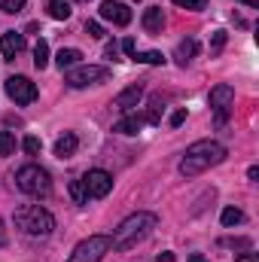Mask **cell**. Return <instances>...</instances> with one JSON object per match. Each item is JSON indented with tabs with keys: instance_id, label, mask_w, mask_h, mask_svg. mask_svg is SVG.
<instances>
[{
	"instance_id": "603a6c76",
	"label": "cell",
	"mask_w": 259,
	"mask_h": 262,
	"mask_svg": "<svg viewBox=\"0 0 259 262\" xmlns=\"http://www.w3.org/2000/svg\"><path fill=\"white\" fill-rule=\"evenodd\" d=\"M15 152V137L9 131H0V159L3 156H12Z\"/></svg>"
},
{
	"instance_id": "ffe728a7",
	"label": "cell",
	"mask_w": 259,
	"mask_h": 262,
	"mask_svg": "<svg viewBox=\"0 0 259 262\" xmlns=\"http://www.w3.org/2000/svg\"><path fill=\"white\" fill-rule=\"evenodd\" d=\"M67 189H70L73 204H79V207H82V204H89V192H85V186H82V177H79V180H70V186H67Z\"/></svg>"
},
{
	"instance_id": "f1b7e54d",
	"label": "cell",
	"mask_w": 259,
	"mask_h": 262,
	"mask_svg": "<svg viewBox=\"0 0 259 262\" xmlns=\"http://www.w3.org/2000/svg\"><path fill=\"white\" fill-rule=\"evenodd\" d=\"M223 244H226V247H250V241H247V238H226Z\"/></svg>"
},
{
	"instance_id": "484cf974",
	"label": "cell",
	"mask_w": 259,
	"mask_h": 262,
	"mask_svg": "<svg viewBox=\"0 0 259 262\" xmlns=\"http://www.w3.org/2000/svg\"><path fill=\"white\" fill-rule=\"evenodd\" d=\"M174 3H177V6H183V9H195V12L207 6V0H174Z\"/></svg>"
},
{
	"instance_id": "30bf717a",
	"label": "cell",
	"mask_w": 259,
	"mask_h": 262,
	"mask_svg": "<svg viewBox=\"0 0 259 262\" xmlns=\"http://www.w3.org/2000/svg\"><path fill=\"white\" fill-rule=\"evenodd\" d=\"M98 12H101L104 21H113V25H119V28H125L131 21V9L125 3H119V0H104Z\"/></svg>"
},
{
	"instance_id": "8992f818",
	"label": "cell",
	"mask_w": 259,
	"mask_h": 262,
	"mask_svg": "<svg viewBox=\"0 0 259 262\" xmlns=\"http://www.w3.org/2000/svg\"><path fill=\"white\" fill-rule=\"evenodd\" d=\"M110 76V70L101 64H76L70 67L64 73V82L70 89H89V85H98V82H104Z\"/></svg>"
},
{
	"instance_id": "ba28073f",
	"label": "cell",
	"mask_w": 259,
	"mask_h": 262,
	"mask_svg": "<svg viewBox=\"0 0 259 262\" xmlns=\"http://www.w3.org/2000/svg\"><path fill=\"white\" fill-rule=\"evenodd\" d=\"M3 89H6L9 101H15V104H34L37 101V85L28 76H9L3 82Z\"/></svg>"
},
{
	"instance_id": "e575fe53",
	"label": "cell",
	"mask_w": 259,
	"mask_h": 262,
	"mask_svg": "<svg viewBox=\"0 0 259 262\" xmlns=\"http://www.w3.org/2000/svg\"><path fill=\"white\" fill-rule=\"evenodd\" d=\"M235 3H244V6H253V9L259 6V0H235Z\"/></svg>"
},
{
	"instance_id": "7c38bea8",
	"label": "cell",
	"mask_w": 259,
	"mask_h": 262,
	"mask_svg": "<svg viewBox=\"0 0 259 262\" xmlns=\"http://www.w3.org/2000/svg\"><path fill=\"white\" fill-rule=\"evenodd\" d=\"M21 49H25V34H18V31H6V34L0 37V52H3L6 61H12Z\"/></svg>"
},
{
	"instance_id": "52a82bcc",
	"label": "cell",
	"mask_w": 259,
	"mask_h": 262,
	"mask_svg": "<svg viewBox=\"0 0 259 262\" xmlns=\"http://www.w3.org/2000/svg\"><path fill=\"white\" fill-rule=\"evenodd\" d=\"M207 104H210V110H213L217 122L223 125V122L229 119L232 107H235V89H232L229 82H220V85H213V89H210V95H207Z\"/></svg>"
},
{
	"instance_id": "3957f363",
	"label": "cell",
	"mask_w": 259,
	"mask_h": 262,
	"mask_svg": "<svg viewBox=\"0 0 259 262\" xmlns=\"http://www.w3.org/2000/svg\"><path fill=\"white\" fill-rule=\"evenodd\" d=\"M12 220H15V226H18L25 235H31V238H46V235H52V229H55V216H52L46 207H40V204H21V207L12 213Z\"/></svg>"
},
{
	"instance_id": "5bb4252c",
	"label": "cell",
	"mask_w": 259,
	"mask_h": 262,
	"mask_svg": "<svg viewBox=\"0 0 259 262\" xmlns=\"http://www.w3.org/2000/svg\"><path fill=\"white\" fill-rule=\"evenodd\" d=\"M76 146H79V137H76L73 131H64V134L55 140V156H58V159H70V156L76 152Z\"/></svg>"
},
{
	"instance_id": "1f68e13d",
	"label": "cell",
	"mask_w": 259,
	"mask_h": 262,
	"mask_svg": "<svg viewBox=\"0 0 259 262\" xmlns=\"http://www.w3.org/2000/svg\"><path fill=\"white\" fill-rule=\"evenodd\" d=\"M183 122H186V110H177V113L171 116V125H174V128H180Z\"/></svg>"
},
{
	"instance_id": "8fae6325",
	"label": "cell",
	"mask_w": 259,
	"mask_h": 262,
	"mask_svg": "<svg viewBox=\"0 0 259 262\" xmlns=\"http://www.w3.org/2000/svg\"><path fill=\"white\" fill-rule=\"evenodd\" d=\"M140 98H143V85H140V82H134V85H128L125 92H119V95H116L113 107H116V110H122V113H131V110L140 104Z\"/></svg>"
},
{
	"instance_id": "8d00e7d4",
	"label": "cell",
	"mask_w": 259,
	"mask_h": 262,
	"mask_svg": "<svg viewBox=\"0 0 259 262\" xmlns=\"http://www.w3.org/2000/svg\"><path fill=\"white\" fill-rule=\"evenodd\" d=\"M0 247H3V238H0Z\"/></svg>"
},
{
	"instance_id": "4dcf8cb0",
	"label": "cell",
	"mask_w": 259,
	"mask_h": 262,
	"mask_svg": "<svg viewBox=\"0 0 259 262\" xmlns=\"http://www.w3.org/2000/svg\"><path fill=\"white\" fill-rule=\"evenodd\" d=\"M104 55H107V58H113V61H119V46H116V43H107Z\"/></svg>"
},
{
	"instance_id": "7a4b0ae2",
	"label": "cell",
	"mask_w": 259,
	"mask_h": 262,
	"mask_svg": "<svg viewBox=\"0 0 259 262\" xmlns=\"http://www.w3.org/2000/svg\"><path fill=\"white\" fill-rule=\"evenodd\" d=\"M156 223H159L156 213H146V210H137V213L125 216V220L116 226V232L110 235L113 250H131V247H137L140 241H146V238L153 235Z\"/></svg>"
},
{
	"instance_id": "d590c367",
	"label": "cell",
	"mask_w": 259,
	"mask_h": 262,
	"mask_svg": "<svg viewBox=\"0 0 259 262\" xmlns=\"http://www.w3.org/2000/svg\"><path fill=\"white\" fill-rule=\"evenodd\" d=\"M189 262H207V259H204L201 253H192V256H189Z\"/></svg>"
},
{
	"instance_id": "cb8c5ba5",
	"label": "cell",
	"mask_w": 259,
	"mask_h": 262,
	"mask_svg": "<svg viewBox=\"0 0 259 262\" xmlns=\"http://www.w3.org/2000/svg\"><path fill=\"white\" fill-rule=\"evenodd\" d=\"M40 146H43V143H40V137H34V134H28V137L21 140V149H25L28 156H40Z\"/></svg>"
},
{
	"instance_id": "9c48e42d",
	"label": "cell",
	"mask_w": 259,
	"mask_h": 262,
	"mask_svg": "<svg viewBox=\"0 0 259 262\" xmlns=\"http://www.w3.org/2000/svg\"><path fill=\"white\" fill-rule=\"evenodd\" d=\"M82 186H85L89 198H104L113 189V177L107 171H101V168H92V171L82 174Z\"/></svg>"
},
{
	"instance_id": "277c9868",
	"label": "cell",
	"mask_w": 259,
	"mask_h": 262,
	"mask_svg": "<svg viewBox=\"0 0 259 262\" xmlns=\"http://www.w3.org/2000/svg\"><path fill=\"white\" fill-rule=\"evenodd\" d=\"M15 186L25 192V195H34V198H46L52 192V177L46 168L40 165H25L15 171Z\"/></svg>"
},
{
	"instance_id": "e0dca14e",
	"label": "cell",
	"mask_w": 259,
	"mask_h": 262,
	"mask_svg": "<svg viewBox=\"0 0 259 262\" xmlns=\"http://www.w3.org/2000/svg\"><path fill=\"white\" fill-rule=\"evenodd\" d=\"M79 61H82V52L79 49H61L55 55V64L61 67V70H70V67H76Z\"/></svg>"
},
{
	"instance_id": "6da1fadb",
	"label": "cell",
	"mask_w": 259,
	"mask_h": 262,
	"mask_svg": "<svg viewBox=\"0 0 259 262\" xmlns=\"http://www.w3.org/2000/svg\"><path fill=\"white\" fill-rule=\"evenodd\" d=\"M223 159H226V146L220 140H195L180 159V174L183 177H198L207 168L220 165Z\"/></svg>"
},
{
	"instance_id": "d6986e66",
	"label": "cell",
	"mask_w": 259,
	"mask_h": 262,
	"mask_svg": "<svg viewBox=\"0 0 259 262\" xmlns=\"http://www.w3.org/2000/svg\"><path fill=\"white\" fill-rule=\"evenodd\" d=\"M46 64H49V43L46 40H37V46H34V67L43 70Z\"/></svg>"
},
{
	"instance_id": "44dd1931",
	"label": "cell",
	"mask_w": 259,
	"mask_h": 262,
	"mask_svg": "<svg viewBox=\"0 0 259 262\" xmlns=\"http://www.w3.org/2000/svg\"><path fill=\"white\" fill-rule=\"evenodd\" d=\"M220 220H223V226H226V229H232V226H238V223H244V213H241L238 207H226Z\"/></svg>"
},
{
	"instance_id": "2e32d148",
	"label": "cell",
	"mask_w": 259,
	"mask_h": 262,
	"mask_svg": "<svg viewBox=\"0 0 259 262\" xmlns=\"http://www.w3.org/2000/svg\"><path fill=\"white\" fill-rule=\"evenodd\" d=\"M195 52H198V43H195V40H180V43H177L174 58H177V64H180V67H186L195 58Z\"/></svg>"
},
{
	"instance_id": "f546056e",
	"label": "cell",
	"mask_w": 259,
	"mask_h": 262,
	"mask_svg": "<svg viewBox=\"0 0 259 262\" xmlns=\"http://www.w3.org/2000/svg\"><path fill=\"white\" fill-rule=\"evenodd\" d=\"M238 262H259V256L250 250V247H244V253H238Z\"/></svg>"
},
{
	"instance_id": "d4e9b609",
	"label": "cell",
	"mask_w": 259,
	"mask_h": 262,
	"mask_svg": "<svg viewBox=\"0 0 259 262\" xmlns=\"http://www.w3.org/2000/svg\"><path fill=\"white\" fill-rule=\"evenodd\" d=\"M25 3H28V0H0V9L9 12V15H15V12L25 9Z\"/></svg>"
},
{
	"instance_id": "836d02e7",
	"label": "cell",
	"mask_w": 259,
	"mask_h": 262,
	"mask_svg": "<svg viewBox=\"0 0 259 262\" xmlns=\"http://www.w3.org/2000/svg\"><path fill=\"white\" fill-rule=\"evenodd\" d=\"M159 262H177V256L171 250H165V253H159Z\"/></svg>"
},
{
	"instance_id": "ac0fdd59",
	"label": "cell",
	"mask_w": 259,
	"mask_h": 262,
	"mask_svg": "<svg viewBox=\"0 0 259 262\" xmlns=\"http://www.w3.org/2000/svg\"><path fill=\"white\" fill-rule=\"evenodd\" d=\"M46 9H49V15L58 18V21H67V18H70V0H49Z\"/></svg>"
},
{
	"instance_id": "83f0119b",
	"label": "cell",
	"mask_w": 259,
	"mask_h": 262,
	"mask_svg": "<svg viewBox=\"0 0 259 262\" xmlns=\"http://www.w3.org/2000/svg\"><path fill=\"white\" fill-rule=\"evenodd\" d=\"M226 46V31H213V52H220Z\"/></svg>"
},
{
	"instance_id": "4316f807",
	"label": "cell",
	"mask_w": 259,
	"mask_h": 262,
	"mask_svg": "<svg viewBox=\"0 0 259 262\" xmlns=\"http://www.w3.org/2000/svg\"><path fill=\"white\" fill-rule=\"evenodd\" d=\"M85 31H89V37H95V40L104 37V28H101L98 21H85Z\"/></svg>"
},
{
	"instance_id": "4fadbf2b",
	"label": "cell",
	"mask_w": 259,
	"mask_h": 262,
	"mask_svg": "<svg viewBox=\"0 0 259 262\" xmlns=\"http://www.w3.org/2000/svg\"><path fill=\"white\" fill-rule=\"evenodd\" d=\"M140 25H143L146 34H162V28H165V12H162V6H149V9L143 12Z\"/></svg>"
},
{
	"instance_id": "7402d4cb",
	"label": "cell",
	"mask_w": 259,
	"mask_h": 262,
	"mask_svg": "<svg viewBox=\"0 0 259 262\" xmlns=\"http://www.w3.org/2000/svg\"><path fill=\"white\" fill-rule=\"evenodd\" d=\"M131 58L140 61V64H165V55L162 52H134Z\"/></svg>"
},
{
	"instance_id": "5b68a950",
	"label": "cell",
	"mask_w": 259,
	"mask_h": 262,
	"mask_svg": "<svg viewBox=\"0 0 259 262\" xmlns=\"http://www.w3.org/2000/svg\"><path fill=\"white\" fill-rule=\"evenodd\" d=\"M110 250H113L110 235H89L85 241H79V244L70 250L67 262H101Z\"/></svg>"
},
{
	"instance_id": "9a60e30c",
	"label": "cell",
	"mask_w": 259,
	"mask_h": 262,
	"mask_svg": "<svg viewBox=\"0 0 259 262\" xmlns=\"http://www.w3.org/2000/svg\"><path fill=\"white\" fill-rule=\"evenodd\" d=\"M143 122H146L143 116H137V113H128V116H122V119L113 125V131H116V134H137V131L143 128Z\"/></svg>"
},
{
	"instance_id": "d6a6232c",
	"label": "cell",
	"mask_w": 259,
	"mask_h": 262,
	"mask_svg": "<svg viewBox=\"0 0 259 262\" xmlns=\"http://www.w3.org/2000/svg\"><path fill=\"white\" fill-rule=\"evenodd\" d=\"M122 52H125V55H134V52H137V49H134V40H131V37H125V40H122Z\"/></svg>"
}]
</instances>
